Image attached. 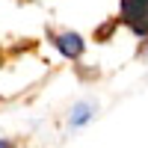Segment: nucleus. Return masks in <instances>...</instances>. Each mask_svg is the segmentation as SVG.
I'll list each match as a JSON object with an SVG mask.
<instances>
[{
  "mask_svg": "<svg viewBox=\"0 0 148 148\" xmlns=\"http://www.w3.org/2000/svg\"><path fill=\"white\" fill-rule=\"evenodd\" d=\"M119 18L139 39H148V0H121Z\"/></svg>",
  "mask_w": 148,
  "mask_h": 148,
  "instance_id": "f257e3e1",
  "label": "nucleus"
},
{
  "mask_svg": "<svg viewBox=\"0 0 148 148\" xmlns=\"http://www.w3.org/2000/svg\"><path fill=\"white\" fill-rule=\"evenodd\" d=\"M51 42L59 53H62L65 59H80L83 51H86V42L80 39L77 33H71V30H62V33H51Z\"/></svg>",
  "mask_w": 148,
  "mask_h": 148,
  "instance_id": "f03ea898",
  "label": "nucleus"
},
{
  "mask_svg": "<svg viewBox=\"0 0 148 148\" xmlns=\"http://www.w3.org/2000/svg\"><path fill=\"white\" fill-rule=\"evenodd\" d=\"M92 119V104H77L71 110V127H80Z\"/></svg>",
  "mask_w": 148,
  "mask_h": 148,
  "instance_id": "7ed1b4c3",
  "label": "nucleus"
}]
</instances>
